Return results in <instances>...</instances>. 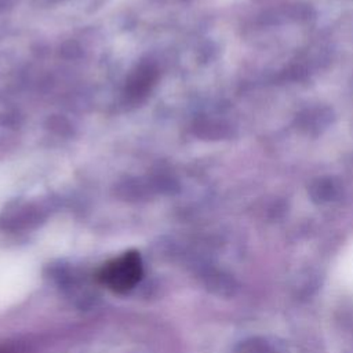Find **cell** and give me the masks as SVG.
Instances as JSON below:
<instances>
[{
	"label": "cell",
	"mask_w": 353,
	"mask_h": 353,
	"mask_svg": "<svg viewBox=\"0 0 353 353\" xmlns=\"http://www.w3.org/2000/svg\"><path fill=\"white\" fill-rule=\"evenodd\" d=\"M142 274L143 266L139 252L127 251L101 268L98 272V281L113 292L124 294L141 281Z\"/></svg>",
	"instance_id": "1"
},
{
	"label": "cell",
	"mask_w": 353,
	"mask_h": 353,
	"mask_svg": "<svg viewBox=\"0 0 353 353\" xmlns=\"http://www.w3.org/2000/svg\"><path fill=\"white\" fill-rule=\"evenodd\" d=\"M157 80V69L150 63H141L130 74L125 84V98L131 103H139L150 92Z\"/></svg>",
	"instance_id": "2"
},
{
	"label": "cell",
	"mask_w": 353,
	"mask_h": 353,
	"mask_svg": "<svg viewBox=\"0 0 353 353\" xmlns=\"http://www.w3.org/2000/svg\"><path fill=\"white\" fill-rule=\"evenodd\" d=\"M0 353H26V350L21 345H3L0 346Z\"/></svg>",
	"instance_id": "3"
}]
</instances>
